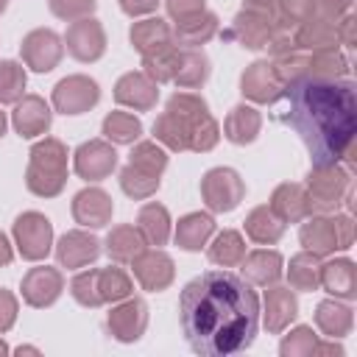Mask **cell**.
<instances>
[{
    "label": "cell",
    "mask_w": 357,
    "mask_h": 357,
    "mask_svg": "<svg viewBox=\"0 0 357 357\" xmlns=\"http://www.w3.org/2000/svg\"><path fill=\"white\" fill-rule=\"evenodd\" d=\"M296 315H298V301H296L290 287H271L265 293V326H268V332L279 335Z\"/></svg>",
    "instance_id": "603a6c76"
},
{
    "label": "cell",
    "mask_w": 357,
    "mask_h": 357,
    "mask_svg": "<svg viewBox=\"0 0 357 357\" xmlns=\"http://www.w3.org/2000/svg\"><path fill=\"white\" fill-rule=\"evenodd\" d=\"M25 184L39 198H53L64 190V184H67V148L59 139L45 137L42 142H36L31 148Z\"/></svg>",
    "instance_id": "3957f363"
},
{
    "label": "cell",
    "mask_w": 357,
    "mask_h": 357,
    "mask_svg": "<svg viewBox=\"0 0 357 357\" xmlns=\"http://www.w3.org/2000/svg\"><path fill=\"white\" fill-rule=\"evenodd\" d=\"M271 103L273 117L304 139L312 165H337L354 145L357 100L349 78L301 75L287 81Z\"/></svg>",
    "instance_id": "7a4b0ae2"
},
{
    "label": "cell",
    "mask_w": 357,
    "mask_h": 357,
    "mask_svg": "<svg viewBox=\"0 0 357 357\" xmlns=\"http://www.w3.org/2000/svg\"><path fill=\"white\" fill-rule=\"evenodd\" d=\"M245 195L243 178L231 167H212L201 178V198L212 212H231Z\"/></svg>",
    "instance_id": "5b68a950"
},
{
    "label": "cell",
    "mask_w": 357,
    "mask_h": 357,
    "mask_svg": "<svg viewBox=\"0 0 357 357\" xmlns=\"http://www.w3.org/2000/svg\"><path fill=\"white\" fill-rule=\"evenodd\" d=\"M259 126H262V117H259L257 109H251V106H234L229 112L226 123H223V134L234 145H245V142H254L257 139Z\"/></svg>",
    "instance_id": "4dcf8cb0"
},
{
    "label": "cell",
    "mask_w": 357,
    "mask_h": 357,
    "mask_svg": "<svg viewBox=\"0 0 357 357\" xmlns=\"http://www.w3.org/2000/svg\"><path fill=\"white\" fill-rule=\"evenodd\" d=\"M100 98V89L92 78L86 75H70V78H61L53 89V106L56 112L61 114H81V112H89Z\"/></svg>",
    "instance_id": "52a82bcc"
},
{
    "label": "cell",
    "mask_w": 357,
    "mask_h": 357,
    "mask_svg": "<svg viewBox=\"0 0 357 357\" xmlns=\"http://www.w3.org/2000/svg\"><path fill=\"white\" fill-rule=\"evenodd\" d=\"M6 351H8V346H6L3 340H0V354H6Z\"/></svg>",
    "instance_id": "680465c9"
},
{
    "label": "cell",
    "mask_w": 357,
    "mask_h": 357,
    "mask_svg": "<svg viewBox=\"0 0 357 357\" xmlns=\"http://www.w3.org/2000/svg\"><path fill=\"white\" fill-rule=\"evenodd\" d=\"M240 265H243V279L259 287H268L282 276V257L268 248L251 251L248 257H243Z\"/></svg>",
    "instance_id": "cb8c5ba5"
},
{
    "label": "cell",
    "mask_w": 357,
    "mask_h": 357,
    "mask_svg": "<svg viewBox=\"0 0 357 357\" xmlns=\"http://www.w3.org/2000/svg\"><path fill=\"white\" fill-rule=\"evenodd\" d=\"M206 257H209V262H215V265L234 268V265H240L243 257H245V240L240 237V231H231V229H229V231H220V234L215 237V243L209 245Z\"/></svg>",
    "instance_id": "d590c367"
},
{
    "label": "cell",
    "mask_w": 357,
    "mask_h": 357,
    "mask_svg": "<svg viewBox=\"0 0 357 357\" xmlns=\"http://www.w3.org/2000/svg\"><path fill=\"white\" fill-rule=\"evenodd\" d=\"M17 354H39V349H33V346H20Z\"/></svg>",
    "instance_id": "9f6ffc18"
},
{
    "label": "cell",
    "mask_w": 357,
    "mask_h": 357,
    "mask_svg": "<svg viewBox=\"0 0 357 357\" xmlns=\"http://www.w3.org/2000/svg\"><path fill=\"white\" fill-rule=\"evenodd\" d=\"M276 8H279L282 22L296 25L315 11V0H276Z\"/></svg>",
    "instance_id": "c3c4849f"
},
{
    "label": "cell",
    "mask_w": 357,
    "mask_h": 357,
    "mask_svg": "<svg viewBox=\"0 0 357 357\" xmlns=\"http://www.w3.org/2000/svg\"><path fill=\"white\" fill-rule=\"evenodd\" d=\"M321 284L337 298H354L357 296V271L351 259H332L321 265Z\"/></svg>",
    "instance_id": "4316f807"
},
{
    "label": "cell",
    "mask_w": 357,
    "mask_h": 357,
    "mask_svg": "<svg viewBox=\"0 0 357 357\" xmlns=\"http://www.w3.org/2000/svg\"><path fill=\"white\" fill-rule=\"evenodd\" d=\"M240 86H243V95L251 98V100H257V103H271L282 92V81L276 78L271 61H254L243 73Z\"/></svg>",
    "instance_id": "7402d4cb"
},
{
    "label": "cell",
    "mask_w": 357,
    "mask_h": 357,
    "mask_svg": "<svg viewBox=\"0 0 357 357\" xmlns=\"http://www.w3.org/2000/svg\"><path fill=\"white\" fill-rule=\"evenodd\" d=\"M290 287L293 290H315L321 284V262L312 251H301L290 259V271H287Z\"/></svg>",
    "instance_id": "8d00e7d4"
},
{
    "label": "cell",
    "mask_w": 357,
    "mask_h": 357,
    "mask_svg": "<svg viewBox=\"0 0 357 357\" xmlns=\"http://www.w3.org/2000/svg\"><path fill=\"white\" fill-rule=\"evenodd\" d=\"M139 251H145V240L137 226H114L106 237V254L114 262H131Z\"/></svg>",
    "instance_id": "d6a6232c"
},
{
    "label": "cell",
    "mask_w": 357,
    "mask_h": 357,
    "mask_svg": "<svg viewBox=\"0 0 357 357\" xmlns=\"http://www.w3.org/2000/svg\"><path fill=\"white\" fill-rule=\"evenodd\" d=\"M131 268H134L137 282H139L145 290H151V293L165 290V287L173 282V276H176L173 259H170L165 251H159V248H153V251H139V254L131 259Z\"/></svg>",
    "instance_id": "30bf717a"
},
{
    "label": "cell",
    "mask_w": 357,
    "mask_h": 357,
    "mask_svg": "<svg viewBox=\"0 0 357 357\" xmlns=\"http://www.w3.org/2000/svg\"><path fill=\"white\" fill-rule=\"evenodd\" d=\"M109 332L123 340V343H131V340H139L145 326H148V304L142 298H128L123 301L120 307H114L109 312Z\"/></svg>",
    "instance_id": "4fadbf2b"
},
{
    "label": "cell",
    "mask_w": 357,
    "mask_h": 357,
    "mask_svg": "<svg viewBox=\"0 0 357 357\" xmlns=\"http://www.w3.org/2000/svg\"><path fill=\"white\" fill-rule=\"evenodd\" d=\"M318 349V337L310 326H298L293 329L284 340H282V354L284 357H298V354H315Z\"/></svg>",
    "instance_id": "f6af8a7d"
},
{
    "label": "cell",
    "mask_w": 357,
    "mask_h": 357,
    "mask_svg": "<svg viewBox=\"0 0 357 357\" xmlns=\"http://www.w3.org/2000/svg\"><path fill=\"white\" fill-rule=\"evenodd\" d=\"M17 321V298L14 293L0 287V332H8Z\"/></svg>",
    "instance_id": "f907efd6"
},
{
    "label": "cell",
    "mask_w": 357,
    "mask_h": 357,
    "mask_svg": "<svg viewBox=\"0 0 357 357\" xmlns=\"http://www.w3.org/2000/svg\"><path fill=\"white\" fill-rule=\"evenodd\" d=\"M159 0H120V8L128 14V17H139V14H151L156 11Z\"/></svg>",
    "instance_id": "db71d44e"
},
{
    "label": "cell",
    "mask_w": 357,
    "mask_h": 357,
    "mask_svg": "<svg viewBox=\"0 0 357 357\" xmlns=\"http://www.w3.org/2000/svg\"><path fill=\"white\" fill-rule=\"evenodd\" d=\"M120 187L131 198H151L159 190V176H151V173H145L134 165H126L120 170Z\"/></svg>",
    "instance_id": "ab89813d"
},
{
    "label": "cell",
    "mask_w": 357,
    "mask_h": 357,
    "mask_svg": "<svg viewBox=\"0 0 357 357\" xmlns=\"http://www.w3.org/2000/svg\"><path fill=\"white\" fill-rule=\"evenodd\" d=\"M215 33H218V17L209 14V11H201L195 17H187V20L176 22L173 39L181 47H198V45L209 42Z\"/></svg>",
    "instance_id": "83f0119b"
},
{
    "label": "cell",
    "mask_w": 357,
    "mask_h": 357,
    "mask_svg": "<svg viewBox=\"0 0 357 357\" xmlns=\"http://www.w3.org/2000/svg\"><path fill=\"white\" fill-rule=\"evenodd\" d=\"M215 231V220L204 212H190L178 220L176 226V243L184 251H201V245H206V240Z\"/></svg>",
    "instance_id": "f546056e"
},
{
    "label": "cell",
    "mask_w": 357,
    "mask_h": 357,
    "mask_svg": "<svg viewBox=\"0 0 357 357\" xmlns=\"http://www.w3.org/2000/svg\"><path fill=\"white\" fill-rule=\"evenodd\" d=\"M20 53H22V61L36 70V73H50L59 61H61V53H64V45L59 39V33L47 31V28H36L31 31L22 45H20Z\"/></svg>",
    "instance_id": "ba28073f"
},
{
    "label": "cell",
    "mask_w": 357,
    "mask_h": 357,
    "mask_svg": "<svg viewBox=\"0 0 357 357\" xmlns=\"http://www.w3.org/2000/svg\"><path fill=\"white\" fill-rule=\"evenodd\" d=\"M117 167V153L103 139H89L75 151V173L86 181H100Z\"/></svg>",
    "instance_id": "8fae6325"
},
{
    "label": "cell",
    "mask_w": 357,
    "mask_h": 357,
    "mask_svg": "<svg viewBox=\"0 0 357 357\" xmlns=\"http://www.w3.org/2000/svg\"><path fill=\"white\" fill-rule=\"evenodd\" d=\"M64 290V276L56 268H31L22 279V298L31 307H50Z\"/></svg>",
    "instance_id": "7c38bea8"
},
{
    "label": "cell",
    "mask_w": 357,
    "mask_h": 357,
    "mask_svg": "<svg viewBox=\"0 0 357 357\" xmlns=\"http://www.w3.org/2000/svg\"><path fill=\"white\" fill-rule=\"evenodd\" d=\"M6 3H8V0H0V14L6 11Z\"/></svg>",
    "instance_id": "91938a15"
},
{
    "label": "cell",
    "mask_w": 357,
    "mask_h": 357,
    "mask_svg": "<svg viewBox=\"0 0 357 357\" xmlns=\"http://www.w3.org/2000/svg\"><path fill=\"white\" fill-rule=\"evenodd\" d=\"M98 254H100V243L86 231H67L56 245V257L64 268H84L95 262Z\"/></svg>",
    "instance_id": "44dd1931"
},
{
    "label": "cell",
    "mask_w": 357,
    "mask_h": 357,
    "mask_svg": "<svg viewBox=\"0 0 357 357\" xmlns=\"http://www.w3.org/2000/svg\"><path fill=\"white\" fill-rule=\"evenodd\" d=\"M25 89V70L17 61H0V103H17Z\"/></svg>",
    "instance_id": "7bdbcfd3"
},
{
    "label": "cell",
    "mask_w": 357,
    "mask_h": 357,
    "mask_svg": "<svg viewBox=\"0 0 357 357\" xmlns=\"http://www.w3.org/2000/svg\"><path fill=\"white\" fill-rule=\"evenodd\" d=\"M14 240L22 259H31V262L45 259L53 245V226L39 212H22L14 220Z\"/></svg>",
    "instance_id": "8992f818"
},
{
    "label": "cell",
    "mask_w": 357,
    "mask_h": 357,
    "mask_svg": "<svg viewBox=\"0 0 357 357\" xmlns=\"http://www.w3.org/2000/svg\"><path fill=\"white\" fill-rule=\"evenodd\" d=\"M137 229L145 240V245H165L167 237H170V215L162 204H145L137 215Z\"/></svg>",
    "instance_id": "f1b7e54d"
},
{
    "label": "cell",
    "mask_w": 357,
    "mask_h": 357,
    "mask_svg": "<svg viewBox=\"0 0 357 357\" xmlns=\"http://www.w3.org/2000/svg\"><path fill=\"white\" fill-rule=\"evenodd\" d=\"M64 45H67V53L73 59H78V61H98L103 56V50H106V33H103L98 20L84 17V20H75L67 28Z\"/></svg>",
    "instance_id": "9c48e42d"
},
{
    "label": "cell",
    "mask_w": 357,
    "mask_h": 357,
    "mask_svg": "<svg viewBox=\"0 0 357 357\" xmlns=\"http://www.w3.org/2000/svg\"><path fill=\"white\" fill-rule=\"evenodd\" d=\"M70 290H73V298L84 307H100L103 298H100V290H98V271H84L78 273L73 282H70Z\"/></svg>",
    "instance_id": "ee69618b"
},
{
    "label": "cell",
    "mask_w": 357,
    "mask_h": 357,
    "mask_svg": "<svg viewBox=\"0 0 357 357\" xmlns=\"http://www.w3.org/2000/svg\"><path fill=\"white\" fill-rule=\"evenodd\" d=\"M218 139H220V128H218V123H215V117L209 114V117H204L198 126H195V131H192V137H190V151H212L215 145H218Z\"/></svg>",
    "instance_id": "bcb514c9"
},
{
    "label": "cell",
    "mask_w": 357,
    "mask_h": 357,
    "mask_svg": "<svg viewBox=\"0 0 357 357\" xmlns=\"http://www.w3.org/2000/svg\"><path fill=\"white\" fill-rule=\"evenodd\" d=\"M98 290L103 304L106 301H123L131 296V279L120 268H100L98 271Z\"/></svg>",
    "instance_id": "60d3db41"
},
{
    "label": "cell",
    "mask_w": 357,
    "mask_h": 357,
    "mask_svg": "<svg viewBox=\"0 0 357 357\" xmlns=\"http://www.w3.org/2000/svg\"><path fill=\"white\" fill-rule=\"evenodd\" d=\"M131 45L142 56H148V53H156L162 47H170L173 45V31H170V25L165 20L148 17L142 22H134V28H131Z\"/></svg>",
    "instance_id": "d4e9b609"
},
{
    "label": "cell",
    "mask_w": 357,
    "mask_h": 357,
    "mask_svg": "<svg viewBox=\"0 0 357 357\" xmlns=\"http://www.w3.org/2000/svg\"><path fill=\"white\" fill-rule=\"evenodd\" d=\"M178 70V47H162L156 53H148L142 56V73L153 81V84H165V81H173Z\"/></svg>",
    "instance_id": "74e56055"
},
{
    "label": "cell",
    "mask_w": 357,
    "mask_h": 357,
    "mask_svg": "<svg viewBox=\"0 0 357 357\" xmlns=\"http://www.w3.org/2000/svg\"><path fill=\"white\" fill-rule=\"evenodd\" d=\"M178 312L192 351L226 357L251 346L259 324V298L243 276L206 271L184 284Z\"/></svg>",
    "instance_id": "6da1fadb"
},
{
    "label": "cell",
    "mask_w": 357,
    "mask_h": 357,
    "mask_svg": "<svg viewBox=\"0 0 357 357\" xmlns=\"http://www.w3.org/2000/svg\"><path fill=\"white\" fill-rule=\"evenodd\" d=\"M245 234L259 245H273L284 234V223L271 212V206H257L245 218Z\"/></svg>",
    "instance_id": "836d02e7"
},
{
    "label": "cell",
    "mask_w": 357,
    "mask_h": 357,
    "mask_svg": "<svg viewBox=\"0 0 357 357\" xmlns=\"http://www.w3.org/2000/svg\"><path fill=\"white\" fill-rule=\"evenodd\" d=\"M165 6H167V14L176 22H181V20L195 17V14L204 11V0H165Z\"/></svg>",
    "instance_id": "681fc988"
},
{
    "label": "cell",
    "mask_w": 357,
    "mask_h": 357,
    "mask_svg": "<svg viewBox=\"0 0 357 357\" xmlns=\"http://www.w3.org/2000/svg\"><path fill=\"white\" fill-rule=\"evenodd\" d=\"M3 134H6V114L0 112V137H3Z\"/></svg>",
    "instance_id": "6f0895ef"
},
{
    "label": "cell",
    "mask_w": 357,
    "mask_h": 357,
    "mask_svg": "<svg viewBox=\"0 0 357 357\" xmlns=\"http://www.w3.org/2000/svg\"><path fill=\"white\" fill-rule=\"evenodd\" d=\"M335 220V234H337V248H349L354 243V223L349 215H337Z\"/></svg>",
    "instance_id": "f5cc1de1"
},
{
    "label": "cell",
    "mask_w": 357,
    "mask_h": 357,
    "mask_svg": "<svg viewBox=\"0 0 357 357\" xmlns=\"http://www.w3.org/2000/svg\"><path fill=\"white\" fill-rule=\"evenodd\" d=\"M271 212L282 223H298L312 215V204L307 195V187L301 184H279L271 195Z\"/></svg>",
    "instance_id": "d6986e66"
},
{
    "label": "cell",
    "mask_w": 357,
    "mask_h": 357,
    "mask_svg": "<svg viewBox=\"0 0 357 357\" xmlns=\"http://www.w3.org/2000/svg\"><path fill=\"white\" fill-rule=\"evenodd\" d=\"M282 20L276 17H265V14H257L251 8H243L237 17H234V25H231V39H237L243 47H251V50H259V47H268V39L273 33V28L279 25Z\"/></svg>",
    "instance_id": "9a60e30c"
},
{
    "label": "cell",
    "mask_w": 357,
    "mask_h": 357,
    "mask_svg": "<svg viewBox=\"0 0 357 357\" xmlns=\"http://www.w3.org/2000/svg\"><path fill=\"white\" fill-rule=\"evenodd\" d=\"M114 100L120 106H128V109H137V112H148V109L156 106L159 89L145 73H126L114 84Z\"/></svg>",
    "instance_id": "2e32d148"
},
{
    "label": "cell",
    "mask_w": 357,
    "mask_h": 357,
    "mask_svg": "<svg viewBox=\"0 0 357 357\" xmlns=\"http://www.w3.org/2000/svg\"><path fill=\"white\" fill-rule=\"evenodd\" d=\"M315 324L326 337H343L349 335L354 318H351V307L337 304V301H321L315 310Z\"/></svg>",
    "instance_id": "e575fe53"
},
{
    "label": "cell",
    "mask_w": 357,
    "mask_h": 357,
    "mask_svg": "<svg viewBox=\"0 0 357 357\" xmlns=\"http://www.w3.org/2000/svg\"><path fill=\"white\" fill-rule=\"evenodd\" d=\"M11 259H14V251H11L8 240H6V234L0 231V265H8Z\"/></svg>",
    "instance_id": "11a10c76"
},
{
    "label": "cell",
    "mask_w": 357,
    "mask_h": 357,
    "mask_svg": "<svg viewBox=\"0 0 357 357\" xmlns=\"http://www.w3.org/2000/svg\"><path fill=\"white\" fill-rule=\"evenodd\" d=\"M128 165H134L151 176H162V170L167 167V153L156 142H139V145H134Z\"/></svg>",
    "instance_id": "b9f144b4"
},
{
    "label": "cell",
    "mask_w": 357,
    "mask_h": 357,
    "mask_svg": "<svg viewBox=\"0 0 357 357\" xmlns=\"http://www.w3.org/2000/svg\"><path fill=\"white\" fill-rule=\"evenodd\" d=\"M209 78V59L195 50V47H184L178 50V70L173 75V81L181 89H195Z\"/></svg>",
    "instance_id": "1f68e13d"
},
{
    "label": "cell",
    "mask_w": 357,
    "mask_h": 357,
    "mask_svg": "<svg viewBox=\"0 0 357 357\" xmlns=\"http://www.w3.org/2000/svg\"><path fill=\"white\" fill-rule=\"evenodd\" d=\"M204 117H209V112L201 114V117H190V114H178V112L165 109V112L156 117V123H153V134H156V139L165 142L170 151H190V137H192L195 126H198Z\"/></svg>",
    "instance_id": "5bb4252c"
},
{
    "label": "cell",
    "mask_w": 357,
    "mask_h": 357,
    "mask_svg": "<svg viewBox=\"0 0 357 357\" xmlns=\"http://www.w3.org/2000/svg\"><path fill=\"white\" fill-rule=\"evenodd\" d=\"M50 11L59 20L75 22V20H84L95 11V0H50Z\"/></svg>",
    "instance_id": "7dc6e473"
},
{
    "label": "cell",
    "mask_w": 357,
    "mask_h": 357,
    "mask_svg": "<svg viewBox=\"0 0 357 357\" xmlns=\"http://www.w3.org/2000/svg\"><path fill=\"white\" fill-rule=\"evenodd\" d=\"M11 123H14L20 137H25V139L39 137V134H45L50 128V109L39 95H25V98L17 100Z\"/></svg>",
    "instance_id": "ffe728a7"
},
{
    "label": "cell",
    "mask_w": 357,
    "mask_h": 357,
    "mask_svg": "<svg viewBox=\"0 0 357 357\" xmlns=\"http://www.w3.org/2000/svg\"><path fill=\"white\" fill-rule=\"evenodd\" d=\"M337 45V22L310 14L307 20L296 22L293 28V47H304V50H329Z\"/></svg>",
    "instance_id": "ac0fdd59"
},
{
    "label": "cell",
    "mask_w": 357,
    "mask_h": 357,
    "mask_svg": "<svg viewBox=\"0 0 357 357\" xmlns=\"http://www.w3.org/2000/svg\"><path fill=\"white\" fill-rule=\"evenodd\" d=\"M103 134H106V139H112L117 145H128L142 134V123L128 112H112L103 120Z\"/></svg>",
    "instance_id": "f35d334b"
},
{
    "label": "cell",
    "mask_w": 357,
    "mask_h": 357,
    "mask_svg": "<svg viewBox=\"0 0 357 357\" xmlns=\"http://www.w3.org/2000/svg\"><path fill=\"white\" fill-rule=\"evenodd\" d=\"M112 212H114V204L100 187H86L73 198V218L81 226L100 229L112 220Z\"/></svg>",
    "instance_id": "e0dca14e"
},
{
    "label": "cell",
    "mask_w": 357,
    "mask_h": 357,
    "mask_svg": "<svg viewBox=\"0 0 357 357\" xmlns=\"http://www.w3.org/2000/svg\"><path fill=\"white\" fill-rule=\"evenodd\" d=\"M307 195L312 209L332 212L337 204H351V176L337 165H312L307 176Z\"/></svg>",
    "instance_id": "277c9868"
},
{
    "label": "cell",
    "mask_w": 357,
    "mask_h": 357,
    "mask_svg": "<svg viewBox=\"0 0 357 357\" xmlns=\"http://www.w3.org/2000/svg\"><path fill=\"white\" fill-rule=\"evenodd\" d=\"M298 237H301V245L307 251H312L315 257L337 251V234H335L332 218H304Z\"/></svg>",
    "instance_id": "484cf974"
},
{
    "label": "cell",
    "mask_w": 357,
    "mask_h": 357,
    "mask_svg": "<svg viewBox=\"0 0 357 357\" xmlns=\"http://www.w3.org/2000/svg\"><path fill=\"white\" fill-rule=\"evenodd\" d=\"M349 6H351V0H315V11H312V14H318V17H326V20L337 22V20H340V14H343V11H349Z\"/></svg>",
    "instance_id": "816d5d0a"
}]
</instances>
